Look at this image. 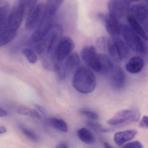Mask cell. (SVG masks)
<instances>
[{
	"instance_id": "d6986e66",
	"label": "cell",
	"mask_w": 148,
	"mask_h": 148,
	"mask_svg": "<svg viewBox=\"0 0 148 148\" xmlns=\"http://www.w3.org/2000/svg\"><path fill=\"white\" fill-rule=\"evenodd\" d=\"M100 73L107 75L112 70L114 65L109 56L103 53L98 54Z\"/></svg>"
},
{
	"instance_id": "60d3db41",
	"label": "cell",
	"mask_w": 148,
	"mask_h": 148,
	"mask_svg": "<svg viewBox=\"0 0 148 148\" xmlns=\"http://www.w3.org/2000/svg\"><path fill=\"white\" fill-rule=\"evenodd\" d=\"M130 1H132V2H138V1H141V0H129Z\"/></svg>"
},
{
	"instance_id": "d4e9b609",
	"label": "cell",
	"mask_w": 148,
	"mask_h": 148,
	"mask_svg": "<svg viewBox=\"0 0 148 148\" xmlns=\"http://www.w3.org/2000/svg\"><path fill=\"white\" fill-rule=\"evenodd\" d=\"M16 112L18 114L23 116H30L37 119H41V115L34 110H32L28 107L24 106H20L17 107Z\"/></svg>"
},
{
	"instance_id": "6da1fadb",
	"label": "cell",
	"mask_w": 148,
	"mask_h": 148,
	"mask_svg": "<svg viewBox=\"0 0 148 148\" xmlns=\"http://www.w3.org/2000/svg\"><path fill=\"white\" fill-rule=\"evenodd\" d=\"M72 84L77 91L87 94L94 90L97 81L93 72L87 67L82 66L76 71L73 76Z\"/></svg>"
},
{
	"instance_id": "484cf974",
	"label": "cell",
	"mask_w": 148,
	"mask_h": 148,
	"mask_svg": "<svg viewBox=\"0 0 148 148\" xmlns=\"http://www.w3.org/2000/svg\"><path fill=\"white\" fill-rule=\"evenodd\" d=\"M10 11V5L5 0H0V21H7Z\"/></svg>"
},
{
	"instance_id": "ba28073f",
	"label": "cell",
	"mask_w": 148,
	"mask_h": 148,
	"mask_svg": "<svg viewBox=\"0 0 148 148\" xmlns=\"http://www.w3.org/2000/svg\"><path fill=\"white\" fill-rule=\"evenodd\" d=\"M46 14L45 3L38 4L27 16L25 23L26 28L28 31L35 30Z\"/></svg>"
},
{
	"instance_id": "277c9868",
	"label": "cell",
	"mask_w": 148,
	"mask_h": 148,
	"mask_svg": "<svg viewBox=\"0 0 148 148\" xmlns=\"http://www.w3.org/2000/svg\"><path fill=\"white\" fill-rule=\"evenodd\" d=\"M107 48L111 57L118 62L125 59L130 53L127 45L119 37L108 40Z\"/></svg>"
},
{
	"instance_id": "f35d334b",
	"label": "cell",
	"mask_w": 148,
	"mask_h": 148,
	"mask_svg": "<svg viewBox=\"0 0 148 148\" xmlns=\"http://www.w3.org/2000/svg\"><path fill=\"white\" fill-rule=\"evenodd\" d=\"M7 21H0V31H1L5 26Z\"/></svg>"
},
{
	"instance_id": "cb8c5ba5",
	"label": "cell",
	"mask_w": 148,
	"mask_h": 148,
	"mask_svg": "<svg viewBox=\"0 0 148 148\" xmlns=\"http://www.w3.org/2000/svg\"><path fill=\"white\" fill-rule=\"evenodd\" d=\"M65 0H47L45 3L47 13L53 16Z\"/></svg>"
},
{
	"instance_id": "ffe728a7",
	"label": "cell",
	"mask_w": 148,
	"mask_h": 148,
	"mask_svg": "<svg viewBox=\"0 0 148 148\" xmlns=\"http://www.w3.org/2000/svg\"><path fill=\"white\" fill-rule=\"evenodd\" d=\"M38 0H20L18 7L24 17H27L36 6Z\"/></svg>"
},
{
	"instance_id": "74e56055",
	"label": "cell",
	"mask_w": 148,
	"mask_h": 148,
	"mask_svg": "<svg viewBox=\"0 0 148 148\" xmlns=\"http://www.w3.org/2000/svg\"><path fill=\"white\" fill-rule=\"evenodd\" d=\"M7 131V128L5 126H0V134H3L6 133Z\"/></svg>"
},
{
	"instance_id": "ab89813d",
	"label": "cell",
	"mask_w": 148,
	"mask_h": 148,
	"mask_svg": "<svg viewBox=\"0 0 148 148\" xmlns=\"http://www.w3.org/2000/svg\"><path fill=\"white\" fill-rule=\"evenodd\" d=\"M103 145L104 147L106 148H112V146L110 144L108 143L107 142H104L103 143Z\"/></svg>"
},
{
	"instance_id": "44dd1931",
	"label": "cell",
	"mask_w": 148,
	"mask_h": 148,
	"mask_svg": "<svg viewBox=\"0 0 148 148\" xmlns=\"http://www.w3.org/2000/svg\"><path fill=\"white\" fill-rule=\"evenodd\" d=\"M80 60L79 56L77 53H71L66 58L64 63L66 73L72 71L80 64Z\"/></svg>"
},
{
	"instance_id": "8fae6325",
	"label": "cell",
	"mask_w": 148,
	"mask_h": 148,
	"mask_svg": "<svg viewBox=\"0 0 148 148\" xmlns=\"http://www.w3.org/2000/svg\"><path fill=\"white\" fill-rule=\"evenodd\" d=\"M99 18L104 21L107 32L112 37H119L121 34V24L118 20L110 14L104 15L99 14Z\"/></svg>"
},
{
	"instance_id": "d590c367",
	"label": "cell",
	"mask_w": 148,
	"mask_h": 148,
	"mask_svg": "<svg viewBox=\"0 0 148 148\" xmlns=\"http://www.w3.org/2000/svg\"><path fill=\"white\" fill-rule=\"evenodd\" d=\"M8 112L5 110L0 107V117L5 116H7Z\"/></svg>"
},
{
	"instance_id": "7c38bea8",
	"label": "cell",
	"mask_w": 148,
	"mask_h": 148,
	"mask_svg": "<svg viewBox=\"0 0 148 148\" xmlns=\"http://www.w3.org/2000/svg\"><path fill=\"white\" fill-rule=\"evenodd\" d=\"M112 86L116 89H121L125 83L124 72L120 67L114 66L112 70L107 74Z\"/></svg>"
},
{
	"instance_id": "f546056e",
	"label": "cell",
	"mask_w": 148,
	"mask_h": 148,
	"mask_svg": "<svg viewBox=\"0 0 148 148\" xmlns=\"http://www.w3.org/2000/svg\"><path fill=\"white\" fill-rule=\"evenodd\" d=\"M88 126L97 132H110V130L107 128H105L102 126L101 125L98 123H94L92 122H89L87 123Z\"/></svg>"
},
{
	"instance_id": "1f68e13d",
	"label": "cell",
	"mask_w": 148,
	"mask_h": 148,
	"mask_svg": "<svg viewBox=\"0 0 148 148\" xmlns=\"http://www.w3.org/2000/svg\"><path fill=\"white\" fill-rule=\"evenodd\" d=\"M123 148H143V145L138 141L129 142L123 145Z\"/></svg>"
},
{
	"instance_id": "4fadbf2b",
	"label": "cell",
	"mask_w": 148,
	"mask_h": 148,
	"mask_svg": "<svg viewBox=\"0 0 148 148\" xmlns=\"http://www.w3.org/2000/svg\"><path fill=\"white\" fill-rule=\"evenodd\" d=\"M131 15L143 27L147 32L148 9L145 5L141 4L135 5L130 8Z\"/></svg>"
},
{
	"instance_id": "83f0119b",
	"label": "cell",
	"mask_w": 148,
	"mask_h": 148,
	"mask_svg": "<svg viewBox=\"0 0 148 148\" xmlns=\"http://www.w3.org/2000/svg\"><path fill=\"white\" fill-rule=\"evenodd\" d=\"M22 53L31 64H34L38 61V56L35 52L31 48H25L22 50Z\"/></svg>"
},
{
	"instance_id": "4316f807",
	"label": "cell",
	"mask_w": 148,
	"mask_h": 148,
	"mask_svg": "<svg viewBox=\"0 0 148 148\" xmlns=\"http://www.w3.org/2000/svg\"><path fill=\"white\" fill-rule=\"evenodd\" d=\"M54 68L59 79L60 80L64 79L66 76V72L63 61H55Z\"/></svg>"
},
{
	"instance_id": "8d00e7d4",
	"label": "cell",
	"mask_w": 148,
	"mask_h": 148,
	"mask_svg": "<svg viewBox=\"0 0 148 148\" xmlns=\"http://www.w3.org/2000/svg\"><path fill=\"white\" fill-rule=\"evenodd\" d=\"M69 146L66 145V144L61 143L59 144L58 145L56 146V148H68Z\"/></svg>"
},
{
	"instance_id": "30bf717a",
	"label": "cell",
	"mask_w": 148,
	"mask_h": 148,
	"mask_svg": "<svg viewBox=\"0 0 148 148\" xmlns=\"http://www.w3.org/2000/svg\"><path fill=\"white\" fill-rule=\"evenodd\" d=\"M81 56L83 61L89 67L98 73H100L99 58L96 48L93 46L87 47L83 49Z\"/></svg>"
},
{
	"instance_id": "52a82bcc",
	"label": "cell",
	"mask_w": 148,
	"mask_h": 148,
	"mask_svg": "<svg viewBox=\"0 0 148 148\" xmlns=\"http://www.w3.org/2000/svg\"><path fill=\"white\" fill-rule=\"evenodd\" d=\"M75 45L73 40L68 36L61 37L54 51V58L56 61H63L71 54Z\"/></svg>"
},
{
	"instance_id": "9c48e42d",
	"label": "cell",
	"mask_w": 148,
	"mask_h": 148,
	"mask_svg": "<svg viewBox=\"0 0 148 148\" xmlns=\"http://www.w3.org/2000/svg\"><path fill=\"white\" fill-rule=\"evenodd\" d=\"M52 17L47 12L45 16L32 34L31 39L33 42L40 43L48 34L53 25Z\"/></svg>"
},
{
	"instance_id": "5b68a950",
	"label": "cell",
	"mask_w": 148,
	"mask_h": 148,
	"mask_svg": "<svg viewBox=\"0 0 148 148\" xmlns=\"http://www.w3.org/2000/svg\"><path fill=\"white\" fill-rule=\"evenodd\" d=\"M140 117V112L137 110L124 109L118 112L107 123L112 125H118L126 123L136 122Z\"/></svg>"
},
{
	"instance_id": "f1b7e54d",
	"label": "cell",
	"mask_w": 148,
	"mask_h": 148,
	"mask_svg": "<svg viewBox=\"0 0 148 148\" xmlns=\"http://www.w3.org/2000/svg\"><path fill=\"white\" fill-rule=\"evenodd\" d=\"M22 133L30 140L34 142H36L38 140V137L37 134L31 129L27 128L25 126H21L20 127Z\"/></svg>"
},
{
	"instance_id": "7402d4cb",
	"label": "cell",
	"mask_w": 148,
	"mask_h": 148,
	"mask_svg": "<svg viewBox=\"0 0 148 148\" xmlns=\"http://www.w3.org/2000/svg\"><path fill=\"white\" fill-rule=\"evenodd\" d=\"M77 135L81 141L87 144L94 143L96 141L93 134L86 128H82L79 130L77 132Z\"/></svg>"
},
{
	"instance_id": "603a6c76",
	"label": "cell",
	"mask_w": 148,
	"mask_h": 148,
	"mask_svg": "<svg viewBox=\"0 0 148 148\" xmlns=\"http://www.w3.org/2000/svg\"><path fill=\"white\" fill-rule=\"evenodd\" d=\"M49 123L51 126L59 131L63 132L68 131L67 123L62 119L52 118L49 119Z\"/></svg>"
},
{
	"instance_id": "7a4b0ae2",
	"label": "cell",
	"mask_w": 148,
	"mask_h": 148,
	"mask_svg": "<svg viewBox=\"0 0 148 148\" xmlns=\"http://www.w3.org/2000/svg\"><path fill=\"white\" fill-rule=\"evenodd\" d=\"M63 33L62 26L58 24L53 25L48 34L40 42L38 52L41 57L53 55L59 40Z\"/></svg>"
},
{
	"instance_id": "e0dca14e",
	"label": "cell",
	"mask_w": 148,
	"mask_h": 148,
	"mask_svg": "<svg viewBox=\"0 0 148 148\" xmlns=\"http://www.w3.org/2000/svg\"><path fill=\"white\" fill-rule=\"evenodd\" d=\"M144 64L143 60L140 57L135 56L130 59L126 64L125 68L129 73H137L140 72Z\"/></svg>"
},
{
	"instance_id": "4dcf8cb0",
	"label": "cell",
	"mask_w": 148,
	"mask_h": 148,
	"mask_svg": "<svg viewBox=\"0 0 148 148\" xmlns=\"http://www.w3.org/2000/svg\"><path fill=\"white\" fill-rule=\"evenodd\" d=\"M80 112L82 115L91 120H97L99 118L97 113L90 110L83 109L80 111Z\"/></svg>"
},
{
	"instance_id": "836d02e7",
	"label": "cell",
	"mask_w": 148,
	"mask_h": 148,
	"mask_svg": "<svg viewBox=\"0 0 148 148\" xmlns=\"http://www.w3.org/2000/svg\"><path fill=\"white\" fill-rule=\"evenodd\" d=\"M148 117L146 116H144L139 122V125L140 127L148 129Z\"/></svg>"
},
{
	"instance_id": "9a60e30c",
	"label": "cell",
	"mask_w": 148,
	"mask_h": 148,
	"mask_svg": "<svg viewBox=\"0 0 148 148\" xmlns=\"http://www.w3.org/2000/svg\"><path fill=\"white\" fill-rule=\"evenodd\" d=\"M137 134L136 130H130L118 132L114 136V142L118 146H122L134 138Z\"/></svg>"
},
{
	"instance_id": "d6a6232c",
	"label": "cell",
	"mask_w": 148,
	"mask_h": 148,
	"mask_svg": "<svg viewBox=\"0 0 148 148\" xmlns=\"http://www.w3.org/2000/svg\"><path fill=\"white\" fill-rule=\"evenodd\" d=\"M108 39L106 37H101L97 40V45L99 48L102 49H105L107 48Z\"/></svg>"
},
{
	"instance_id": "2e32d148",
	"label": "cell",
	"mask_w": 148,
	"mask_h": 148,
	"mask_svg": "<svg viewBox=\"0 0 148 148\" xmlns=\"http://www.w3.org/2000/svg\"><path fill=\"white\" fill-rule=\"evenodd\" d=\"M18 30L5 26L0 31V47L7 45L14 39Z\"/></svg>"
},
{
	"instance_id": "3957f363",
	"label": "cell",
	"mask_w": 148,
	"mask_h": 148,
	"mask_svg": "<svg viewBox=\"0 0 148 148\" xmlns=\"http://www.w3.org/2000/svg\"><path fill=\"white\" fill-rule=\"evenodd\" d=\"M121 34L123 35L126 45L133 51L138 53H145L146 47L141 37L130 27L121 24Z\"/></svg>"
},
{
	"instance_id": "e575fe53",
	"label": "cell",
	"mask_w": 148,
	"mask_h": 148,
	"mask_svg": "<svg viewBox=\"0 0 148 148\" xmlns=\"http://www.w3.org/2000/svg\"><path fill=\"white\" fill-rule=\"evenodd\" d=\"M35 107L43 115H46L47 113L46 110L44 106L38 104H35Z\"/></svg>"
},
{
	"instance_id": "5bb4252c",
	"label": "cell",
	"mask_w": 148,
	"mask_h": 148,
	"mask_svg": "<svg viewBox=\"0 0 148 148\" xmlns=\"http://www.w3.org/2000/svg\"><path fill=\"white\" fill-rule=\"evenodd\" d=\"M24 16L18 6L13 9L8 16L5 25L18 30L24 18Z\"/></svg>"
},
{
	"instance_id": "ac0fdd59",
	"label": "cell",
	"mask_w": 148,
	"mask_h": 148,
	"mask_svg": "<svg viewBox=\"0 0 148 148\" xmlns=\"http://www.w3.org/2000/svg\"><path fill=\"white\" fill-rule=\"evenodd\" d=\"M127 20L131 29L145 40H148V35L143 26L132 15L127 16Z\"/></svg>"
},
{
	"instance_id": "8992f818",
	"label": "cell",
	"mask_w": 148,
	"mask_h": 148,
	"mask_svg": "<svg viewBox=\"0 0 148 148\" xmlns=\"http://www.w3.org/2000/svg\"><path fill=\"white\" fill-rule=\"evenodd\" d=\"M108 8L109 14L119 21L129 13L130 2L129 0H110Z\"/></svg>"
}]
</instances>
